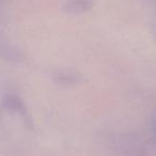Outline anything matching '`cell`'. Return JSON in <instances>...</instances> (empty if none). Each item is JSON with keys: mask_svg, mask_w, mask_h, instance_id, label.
<instances>
[{"mask_svg": "<svg viewBox=\"0 0 156 156\" xmlns=\"http://www.w3.org/2000/svg\"><path fill=\"white\" fill-rule=\"evenodd\" d=\"M90 7V0H71L66 8L71 12H81Z\"/></svg>", "mask_w": 156, "mask_h": 156, "instance_id": "cell-1", "label": "cell"}, {"mask_svg": "<svg viewBox=\"0 0 156 156\" xmlns=\"http://www.w3.org/2000/svg\"><path fill=\"white\" fill-rule=\"evenodd\" d=\"M155 133H156V123H155Z\"/></svg>", "mask_w": 156, "mask_h": 156, "instance_id": "cell-2", "label": "cell"}]
</instances>
